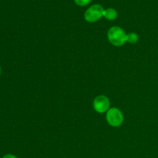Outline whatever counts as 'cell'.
<instances>
[{"label": "cell", "instance_id": "8992f818", "mask_svg": "<svg viewBox=\"0 0 158 158\" xmlns=\"http://www.w3.org/2000/svg\"><path fill=\"white\" fill-rule=\"evenodd\" d=\"M139 36L135 32H130L127 35V42L131 43V44H135L138 42Z\"/></svg>", "mask_w": 158, "mask_h": 158}, {"label": "cell", "instance_id": "3957f363", "mask_svg": "<svg viewBox=\"0 0 158 158\" xmlns=\"http://www.w3.org/2000/svg\"><path fill=\"white\" fill-rule=\"evenodd\" d=\"M104 9L100 5L95 4L90 6L84 14V19L89 23H95L103 16Z\"/></svg>", "mask_w": 158, "mask_h": 158}, {"label": "cell", "instance_id": "7a4b0ae2", "mask_svg": "<svg viewBox=\"0 0 158 158\" xmlns=\"http://www.w3.org/2000/svg\"><path fill=\"white\" fill-rule=\"evenodd\" d=\"M106 121L111 127H120L123 122V114L121 111L116 107L110 108L106 112Z\"/></svg>", "mask_w": 158, "mask_h": 158}, {"label": "cell", "instance_id": "9c48e42d", "mask_svg": "<svg viewBox=\"0 0 158 158\" xmlns=\"http://www.w3.org/2000/svg\"><path fill=\"white\" fill-rule=\"evenodd\" d=\"M1 73H2V69H1V66H0V75H1Z\"/></svg>", "mask_w": 158, "mask_h": 158}, {"label": "cell", "instance_id": "277c9868", "mask_svg": "<svg viewBox=\"0 0 158 158\" xmlns=\"http://www.w3.org/2000/svg\"><path fill=\"white\" fill-rule=\"evenodd\" d=\"M94 108L99 114H103L109 110L110 102L109 98L104 95H100L96 97L94 100Z\"/></svg>", "mask_w": 158, "mask_h": 158}, {"label": "cell", "instance_id": "52a82bcc", "mask_svg": "<svg viewBox=\"0 0 158 158\" xmlns=\"http://www.w3.org/2000/svg\"><path fill=\"white\" fill-rule=\"evenodd\" d=\"M92 0H74V2H76V4L80 6H86L88 4L90 3V2Z\"/></svg>", "mask_w": 158, "mask_h": 158}, {"label": "cell", "instance_id": "6da1fadb", "mask_svg": "<svg viewBox=\"0 0 158 158\" xmlns=\"http://www.w3.org/2000/svg\"><path fill=\"white\" fill-rule=\"evenodd\" d=\"M127 35L122 28L113 26L108 30L107 38L110 43L115 46H121L127 42Z\"/></svg>", "mask_w": 158, "mask_h": 158}, {"label": "cell", "instance_id": "ba28073f", "mask_svg": "<svg viewBox=\"0 0 158 158\" xmlns=\"http://www.w3.org/2000/svg\"><path fill=\"white\" fill-rule=\"evenodd\" d=\"M2 158H18V157H17L16 156L13 155V154H6V155H5Z\"/></svg>", "mask_w": 158, "mask_h": 158}, {"label": "cell", "instance_id": "5b68a950", "mask_svg": "<svg viewBox=\"0 0 158 158\" xmlns=\"http://www.w3.org/2000/svg\"><path fill=\"white\" fill-rule=\"evenodd\" d=\"M103 17L105 19H106L107 20H110V21L116 19L117 17V10H115L114 9H112V8L105 9L104 12H103Z\"/></svg>", "mask_w": 158, "mask_h": 158}]
</instances>
